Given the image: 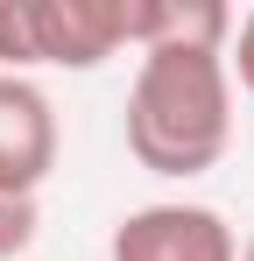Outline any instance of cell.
I'll return each instance as SVG.
<instances>
[{
  "label": "cell",
  "instance_id": "obj_7",
  "mask_svg": "<svg viewBox=\"0 0 254 261\" xmlns=\"http://www.w3.org/2000/svg\"><path fill=\"white\" fill-rule=\"evenodd\" d=\"M226 71H233V85L254 92V7L233 21V43H226Z\"/></svg>",
  "mask_w": 254,
  "mask_h": 261
},
{
  "label": "cell",
  "instance_id": "obj_8",
  "mask_svg": "<svg viewBox=\"0 0 254 261\" xmlns=\"http://www.w3.org/2000/svg\"><path fill=\"white\" fill-rule=\"evenodd\" d=\"M240 261H254V233H247V240H240Z\"/></svg>",
  "mask_w": 254,
  "mask_h": 261
},
{
  "label": "cell",
  "instance_id": "obj_4",
  "mask_svg": "<svg viewBox=\"0 0 254 261\" xmlns=\"http://www.w3.org/2000/svg\"><path fill=\"white\" fill-rule=\"evenodd\" d=\"M36 21V64L57 71H99L106 57H120V0H29Z\"/></svg>",
  "mask_w": 254,
  "mask_h": 261
},
{
  "label": "cell",
  "instance_id": "obj_2",
  "mask_svg": "<svg viewBox=\"0 0 254 261\" xmlns=\"http://www.w3.org/2000/svg\"><path fill=\"white\" fill-rule=\"evenodd\" d=\"M106 261H240V233L212 205H134L106 240Z\"/></svg>",
  "mask_w": 254,
  "mask_h": 261
},
{
  "label": "cell",
  "instance_id": "obj_3",
  "mask_svg": "<svg viewBox=\"0 0 254 261\" xmlns=\"http://www.w3.org/2000/svg\"><path fill=\"white\" fill-rule=\"evenodd\" d=\"M57 170V106L36 78H7L0 71V191H29L36 198Z\"/></svg>",
  "mask_w": 254,
  "mask_h": 261
},
{
  "label": "cell",
  "instance_id": "obj_1",
  "mask_svg": "<svg viewBox=\"0 0 254 261\" xmlns=\"http://www.w3.org/2000/svg\"><path fill=\"white\" fill-rule=\"evenodd\" d=\"M233 148V71L226 49L163 43L141 49L127 85V155L148 176H205Z\"/></svg>",
  "mask_w": 254,
  "mask_h": 261
},
{
  "label": "cell",
  "instance_id": "obj_6",
  "mask_svg": "<svg viewBox=\"0 0 254 261\" xmlns=\"http://www.w3.org/2000/svg\"><path fill=\"white\" fill-rule=\"evenodd\" d=\"M42 233V205L29 191H0V261H21Z\"/></svg>",
  "mask_w": 254,
  "mask_h": 261
},
{
  "label": "cell",
  "instance_id": "obj_5",
  "mask_svg": "<svg viewBox=\"0 0 254 261\" xmlns=\"http://www.w3.org/2000/svg\"><path fill=\"white\" fill-rule=\"evenodd\" d=\"M0 71H7V78H29V71H36V21H29V0H0Z\"/></svg>",
  "mask_w": 254,
  "mask_h": 261
}]
</instances>
